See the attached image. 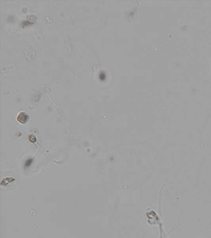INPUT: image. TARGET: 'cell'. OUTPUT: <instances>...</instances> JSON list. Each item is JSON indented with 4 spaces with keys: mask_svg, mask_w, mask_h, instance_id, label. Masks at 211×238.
I'll use <instances>...</instances> for the list:
<instances>
[{
    "mask_svg": "<svg viewBox=\"0 0 211 238\" xmlns=\"http://www.w3.org/2000/svg\"><path fill=\"white\" fill-rule=\"evenodd\" d=\"M29 119V115L27 113L24 112H20L18 116V121L22 124H26V123L28 122Z\"/></svg>",
    "mask_w": 211,
    "mask_h": 238,
    "instance_id": "6da1fadb",
    "label": "cell"
},
{
    "mask_svg": "<svg viewBox=\"0 0 211 238\" xmlns=\"http://www.w3.org/2000/svg\"><path fill=\"white\" fill-rule=\"evenodd\" d=\"M32 161H33V160H32V159H27V160L26 161V163H25V166H26V168H28V167L29 166H30V165L32 164Z\"/></svg>",
    "mask_w": 211,
    "mask_h": 238,
    "instance_id": "7a4b0ae2",
    "label": "cell"
},
{
    "mask_svg": "<svg viewBox=\"0 0 211 238\" xmlns=\"http://www.w3.org/2000/svg\"><path fill=\"white\" fill-rule=\"evenodd\" d=\"M29 141L31 142L32 143H35L36 142V138L33 135H30L29 137Z\"/></svg>",
    "mask_w": 211,
    "mask_h": 238,
    "instance_id": "3957f363",
    "label": "cell"
}]
</instances>
